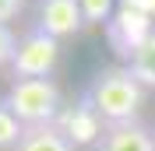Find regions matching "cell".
Returning a JSON list of instances; mask_svg holds the SVG:
<instances>
[{
    "label": "cell",
    "mask_w": 155,
    "mask_h": 151,
    "mask_svg": "<svg viewBox=\"0 0 155 151\" xmlns=\"http://www.w3.org/2000/svg\"><path fill=\"white\" fill-rule=\"evenodd\" d=\"M21 133H25V123L14 116L4 98H0V151H14V144L21 141Z\"/></svg>",
    "instance_id": "ba28073f"
},
{
    "label": "cell",
    "mask_w": 155,
    "mask_h": 151,
    "mask_svg": "<svg viewBox=\"0 0 155 151\" xmlns=\"http://www.w3.org/2000/svg\"><path fill=\"white\" fill-rule=\"evenodd\" d=\"M4 102L14 109V116L25 127L57 123L64 116V95L53 77H14L4 92Z\"/></svg>",
    "instance_id": "7a4b0ae2"
},
{
    "label": "cell",
    "mask_w": 155,
    "mask_h": 151,
    "mask_svg": "<svg viewBox=\"0 0 155 151\" xmlns=\"http://www.w3.org/2000/svg\"><path fill=\"white\" fill-rule=\"evenodd\" d=\"M145 92L148 88L134 77V70L127 63H109L95 70V77L88 81L85 102L95 109L102 123H127L137 120L141 105H145Z\"/></svg>",
    "instance_id": "6da1fadb"
},
{
    "label": "cell",
    "mask_w": 155,
    "mask_h": 151,
    "mask_svg": "<svg viewBox=\"0 0 155 151\" xmlns=\"http://www.w3.org/2000/svg\"><path fill=\"white\" fill-rule=\"evenodd\" d=\"M81 4V14H85V25H106L109 14H113V4L116 0H78Z\"/></svg>",
    "instance_id": "9c48e42d"
},
{
    "label": "cell",
    "mask_w": 155,
    "mask_h": 151,
    "mask_svg": "<svg viewBox=\"0 0 155 151\" xmlns=\"http://www.w3.org/2000/svg\"><path fill=\"white\" fill-rule=\"evenodd\" d=\"M18 39H21V35H14V28H11V25H0V70L14 63V53H18Z\"/></svg>",
    "instance_id": "30bf717a"
},
{
    "label": "cell",
    "mask_w": 155,
    "mask_h": 151,
    "mask_svg": "<svg viewBox=\"0 0 155 151\" xmlns=\"http://www.w3.org/2000/svg\"><path fill=\"white\" fill-rule=\"evenodd\" d=\"M124 63L134 70V77L145 88H155V28H148L145 35L124 53Z\"/></svg>",
    "instance_id": "52a82bcc"
},
{
    "label": "cell",
    "mask_w": 155,
    "mask_h": 151,
    "mask_svg": "<svg viewBox=\"0 0 155 151\" xmlns=\"http://www.w3.org/2000/svg\"><path fill=\"white\" fill-rule=\"evenodd\" d=\"M57 56H60V39H53L42 28H32L18 39L11 74L14 77H49L53 67H57Z\"/></svg>",
    "instance_id": "3957f363"
},
{
    "label": "cell",
    "mask_w": 155,
    "mask_h": 151,
    "mask_svg": "<svg viewBox=\"0 0 155 151\" xmlns=\"http://www.w3.org/2000/svg\"><path fill=\"white\" fill-rule=\"evenodd\" d=\"M25 4L28 0H0V25H11L25 14Z\"/></svg>",
    "instance_id": "8fae6325"
},
{
    "label": "cell",
    "mask_w": 155,
    "mask_h": 151,
    "mask_svg": "<svg viewBox=\"0 0 155 151\" xmlns=\"http://www.w3.org/2000/svg\"><path fill=\"white\" fill-rule=\"evenodd\" d=\"M53 39H71L85 28V14L78 0H39V25Z\"/></svg>",
    "instance_id": "5b68a950"
},
{
    "label": "cell",
    "mask_w": 155,
    "mask_h": 151,
    "mask_svg": "<svg viewBox=\"0 0 155 151\" xmlns=\"http://www.w3.org/2000/svg\"><path fill=\"white\" fill-rule=\"evenodd\" d=\"M14 151H78V144L71 141V133L57 123H39V127H25L21 141L14 144Z\"/></svg>",
    "instance_id": "8992f818"
},
{
    "label": "cell",
    "mask_w": 155,
    "mask_h": 151,
    "mask_svg": "<svg viewBox=\"0 0 155 151\" xmlns=\"http://www.w3.org/2000/svg\"><path fill=\"white\" fill-rule=\"evenodd\" d=\"M95 151H155V130L141 120L106 123L95 141Z\"/></svg>",
    "instance_id": "277c9868"
}]
</instances>
